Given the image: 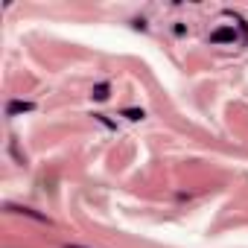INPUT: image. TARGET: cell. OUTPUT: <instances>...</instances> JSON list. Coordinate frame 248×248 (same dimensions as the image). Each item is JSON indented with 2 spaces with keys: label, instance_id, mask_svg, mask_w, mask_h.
I'll return each instance as SVG.
<instances>
[{
  "label": "cell",
  "instance_id": "5",
  "mask_svg": "<svg viewBox=\"0 0 248 248\" xmlns=\"http://www.w3.org/2000/svg\"><path fill=\"white\" fill-rule=\"evenodd\" d=\"M123 117H126V120H143L146 111L143 108H126V111H123Z\"/></svg>",
  "mask_w": 248,
  "mask_h": 248
},
{
  "label": "cell",
  "instance_id": "8",
  "mask_svg": "<svg viewBox=\"0 0 248 248\" xmlns=\"http://www.w3.org/2000/svg\"><path fill=\"white\" fill-rule=\"evenodd\" d=\"M64 248H88V245H79V242H64Z\"/></svg>",
  "mask_w": 248,
  "mask_h": 248
},
{
  "label": "cell",
  "instance_id": "2",
  "mask_svg": "<svg viewBox=\"0 0 248 248\" xmlns=\"http://www.w3.org/2000/svg\"><path fill=\"white\" fill-rule=\"evenodd\" d=\"M6 210H12V213H21V216H27V219H35V222H41V225H50V228H53V219H50L47 213H38L35 207H24V204H6Z\"/></svg>",
  "mask_w": 248,
  "mask_h": 248
},
{
  "label": "cell",
  "instance_id": "3",
  "mask_svg": "<svg viewBox=\"0 0 248 248\" xmlns=\"http://www.w3.org/2000/svg\"><path fill=\"white\" fill-rule=\"evenodd\" d=\"M30 111H35V102H24V99L6 102V117H18V114H30Z\"/></svg>",
  "mask_w": 248,
  "mask_h": 248
},
{
  "label": "cell",
  "instance_id": "7",
  "mask_svg": "<svg viewBox=\"0 0 248 248\" xmlns=\"http://www.w3.org/2000/svg\"><path fill=\"white\" fill-rule=\"evenodd\" d=\"M93 120H96V123H102V126H105V129H117V126H114V123H111V120L105 117V114H93Z\"/></svg>",
  "mask_w": 248,
  "mask_h": 248
},
{
  "label": "cell",
  "instance_id": "6",
  "mask_svg": "<svg viewBox=\"0 0 248 248\" xmlns=\"http://www.w3.org/2000/svg\"><path fill=\"white\" fill-rule=\"evenodd\" d=\"M9 152H12V158H15V161H18V164H24V161H27V158H24V155H21V152H18V143H15V138H12V140H9Z\"/></svg>",
  "mask_w": 248,
  "mask_h": 248
},
{
  "label": "cell",
  "instance_id": "1",
  "mask_svg": "<svg viewBox=\"0 0 248 248\" xmlns=\"http://www.w3.org/2000/svg\"><path fill=\"white\" fill-rule=\"evenodd\" d=\"M210 44H242V38L236 35V27H219L207 35Z\"/></svg>",
  "mask_w": 248,
  "mask_h": 248
},
{
  "label": "cell",
  "instance_id": "4",
  "mask_svg": "<svg viewBox=\"0 0 248 248\" xmlns=\"http://www.w3.org/2000/svg\"><path fill=\"white\" fill-rule=\"evenodd\" d=\"M91 96H93L96 102H105V99L111 96V85H108V82H99V85H93V88H91Z\"/></svg>",
  "mask_w": 248,
  "mask_h": 248
}]
</instances>
